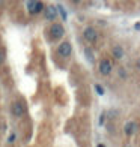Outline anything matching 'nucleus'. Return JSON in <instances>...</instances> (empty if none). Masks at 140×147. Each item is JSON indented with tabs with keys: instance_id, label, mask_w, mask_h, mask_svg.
<instances>
[{
	"instance_id": "f257e3e1",
	"label": "nucleus",
	"mask_w": 140,
	"mask_h": 147,
	"mask_svg": "<svg viewBox=\"0 0 140 147\" xmlns=\"http://www.w3.org/2000/svg\"><path fill=\"white\" fill-rule=\"evenodd\" d=\"M50 33H51V38H53V39H59V38L63 36L65 30H63V27H62V24H57V23H56V24L51 26Z\"/></svg>"
},
{
	"instance_id": "f03ea898",
	"label": "nucleus",
	"mask_w": 140,
	"mask_h": 147,
	"mask_svg": "<svg viewBox=\"0 0 140 147\" xmlns=\"http://www.w3.org/2000/svg\"><path fill=\"white\" fill-rule=\"evenodd\" d=\"M84 39L88 42H95L97 39H98V33H97V30L93 29V27H88V29H84Z\"/></svg>"
},
{
	"instance_id": "7ed1b4c3",
	"label": "nucleus",
	"mask_w": 140,
	"mask_h": 147,
	"mask_svg": "<svg viewBox=\"0 0 140 147\" xmlns=\"http://www.w3.org/2000/svg\"><path fill=\"white\" fill-rule=\"evenodd\" d=\"M59 54H60L62 57H68V56H71V51H72V48H71V44L69 42H62L60 45H59Z\"/></svg>"
},
{
	"instance_id": "20e7f679",
	"label": "nucleus",
	"mask_w": 140,
	"mask_h": 147,
	"mask_svg": "<svg viewBox=\"0 0 140 147\" xmlns=\"http://www.w3.org/2000/svg\"><path fill=\"white\" fill-rule=\"evenodd\" d=\"M99 72H101L103 75H109V74L111 72V63H110V60L104 59V60L99 62Z\"/></svg>"
},
{
	"instance_id": "39448f33",
	"label": "nucleus",
	"mask_w": 140,
	"mask_h": 147,
	"mask_svg": "<svg viewBox=\"0 0 140 147\" xmlns=\"http://www.w3.org/2000/svg\"><path fill=\"white\" fill-rule=\"evenodd\" d=\"M11 111H12V114L20 117V116H23L24 114V105L21 102H14L11 107Z\"/></svg>"
},
{
	"instance_id": "423d86ee",
	"label": "nucleus",
	"mask_w": 140,
	"mask_h": 147,
	"mask_svg": "<svg viewBox=\"0 0 140 147\" xmlns=\"http://www.w3.org/2000/svg\"><path fill=\"white\" fill-rule=\"evenodd\" d=\"M44 11H45V18L48 20V21H54L56 17H57V8L56 6H48V8L44 9Z\"/></svg>"
},
{
	"instance_id": "0eeeda50",
	"label": "nucleus",
	"mask_w": 140,
	"mask_h": 147,
	"mask_svg": "<svg viewBox=\"0 0 140 147\" xmlns=\"http://www.w3.org/2000/svg\"><path fill=\"white\" fill-rule=\"evenodd\" d=\"M111 53H113V57H115V59H118V60L124 59V48H122V47H119V45L113 47Z\"/></svg>"
},
{
	"instance_id": "6e6552de",
	"label": "nucleus",
	"mask_w": 140,
	"mask_h": 147,
	"mask_svg": "<svg viewBox=\"0 0 140 147\" xmlns=\"http://www.w3.org/2000/svg\"><path fill=\"white\" fill-rule=\"evenodd\" d=\"M136 128H137V126H136V123H134V122H128V123L125 125L124 131H125L126 135H133V134L136 132Z\"/></svg>"
},
{
	"instance_id": "1a4fd4ad",
	"label": "nucleus",
	"mask_w": 140,
	"mask_h": 147,
	"mask_svg": "<svg viewBox=\"0 0 140 147\" xmlns=\"http://www.w3.org/2000/svg\"><path fill=\"white\" fill-rule=\"evenodd\" d=\"M41 11H44V3L39 2V0H36V5H35V8H33V11H32V14H39Z\"/></svg>"
},
{
	"instance_id": "9d476101",
	"label": "nucleus",
	"mask_w": 140,
	"mask_h": 147,
	"mask_svg": "<svg viewBox=\"0 0 140 147\" xmlns=\"http://www.w3.org/2000/svg\"><path fill=\"white\" fill-rule=\"evenodd\" d=\"M35 5H36V0H29V2H27V9H29L30 14H32L33 8H35Z\"/></svg>"
},
{
	"instance_id": "9b49d317",
	"label": "nucleus",
	"mask_w": 140,
	"mask_h": 147,
	"mask_svg": "<svg viewBox=\"0 0 140 147\" xmlns=\"http://www.w3.org/2000/svg\"><path fill=\"white\" fill-rule=\"evenodd\" d=\"M57 12H60V15H62V18H63V20H66V12H65V9L62 8L60 5L57 6Z\"/></svg>"
},
{
	"instance_id": "f8f14e48",
	"label": "nucleus",
	"mask_w": 140,
	"mask_h": 147,
	"mask_svg": "<svg viewBox=\"0 0 140 147\" xmlns=\"http://www.w3.org/2000/svg\"><path fill=\"white\" fill-rule=\"evenodd\" d=\"M84 53H86V56H88V59L90 60V62H93V54H92V51H90L89 48H86Z\"/></svg>"
},
{
	"instance_id": "ddd939ff",
	"label": "nucleus",
	"mask_w": 140,
	"mask_h": 147,
	"mask_svg": "<svg viewBox=\"0 0 140 147\" xmlns=\"http://www.w3.org/2000/svg\"><path fill=\"white\" fill-rule=\"evenodd\" d=\"M95 90L98 92V95H104V89H103L99 84H97V86H95Z\"/></svg>"
},
{
	"instance_id": "4468645a",
	"label": "nucleus",
	"mask_w": 140,
	"mask_h": 147,
	"mask_svg": "<svg viewBox=\"0 0 140 147\" xmlns=\"http://www.w3.org/2000/svg\"><path fill=\"white\" fill-rule=\"evenodd\" d=\"M3 62H5V53L0 51V63H3Z\"/></svg>"
},
{
	"instance_id": "2eb2a0df",
	"label": "nucleus",
	"mask_w": 140,
	"mask_h": 147,
	"mask_svg": "<svg viewBox=\"0 0 140 147\" xmlns=\"http://www.w3.org/2000/svg\"><path fill=\"white\" fill-rule=\"evenodd\" d=\"M15 141V134H12V135L9 137V143H14Z\"/></svg>"
},
{
	"instance_id": "dca6fc26",
	"label": "nucleus",
	"mask_w": 140,
	"mask_h": 147,
	"mask_svg": "<svg viewBox=\"0 0 140 147\" xmlns=\"http://www.w3.org/2000/svg\"><path fill=\"white\" fill-rule=\"evenodd\" d=\"M104 117H105L104 114H103L101 117H99V125H103V123H104Z\"/></svg>"
},
{
	"instance_id": "f3484780",
	"label": "nucleus",
	"mask_w": 140,
	"mask_h": 147,
	"mask_svg": "<svg viewBox=\"0 0 140 147\" xmlns=\"http://www.w3.org/2000/svg\"><path fill=\"white\" fill-rule=\"evenodd\" d=\"M119 74H121V77H122V78H125V72H124L122 69H121V71H119Z\"/></svg>"
},
{
	"instance_id": "a211bd4d",
	"label": "nucleus",
	"mask_w": 140,
	"mask_h": 147,
	"mask_svg": "<svg viewBox=\"0 0 140 147\" xmlns=\"http://www.w3.org/2000/svg\"><path fill=\"white\" fill-rule=\"evenodd\" d=\"M137 68H139V69H140V59H139V60H137Z\"/></svg>"
},
{
	"instance_id": "6ab92c4d",
	"label": "nucleus",
	"mask_w": 140,
	"mask_h": 147,
	"mask_svg": "<svg viewBox=\"0 0 140 147\" xmlns=\"http://www.w3.org/2000/svg\"><path fill=\"white\" fill-rule=\"evenodd\" d=\"M72 2H74V3H80V2H82V0H72Z\"/></svg>"
},
{
	"instance_id": "aec40b11",
	"label": "nucleus",
	"mask_w": 140,
	"mask_h": 147,
	"mask_svg": "<svg viewBox=\"0 0 140 147\" xmlns=\"http://www.w3.org/2000/svg\"><path fill=\"white\" fill-rule=\"evenodd\" d=\"M98 147H104V146H103V144H99V146H98Z\"/></svg>"
},
{
	"instance_id": "412c9836",
	"label": "nucleus",
	"mask_w": 140,
	"mask_h": 147,
	"mask_svg": "<svg viewBox=\"0 0 140 147\" xmlns=\"http://www.w3.org/2000/svg\"><path fill=\"white\" fill-rule=\"evenodd\" d=\"M125 147H131V146H125Z\"/></svg>"
}]
</instances>
